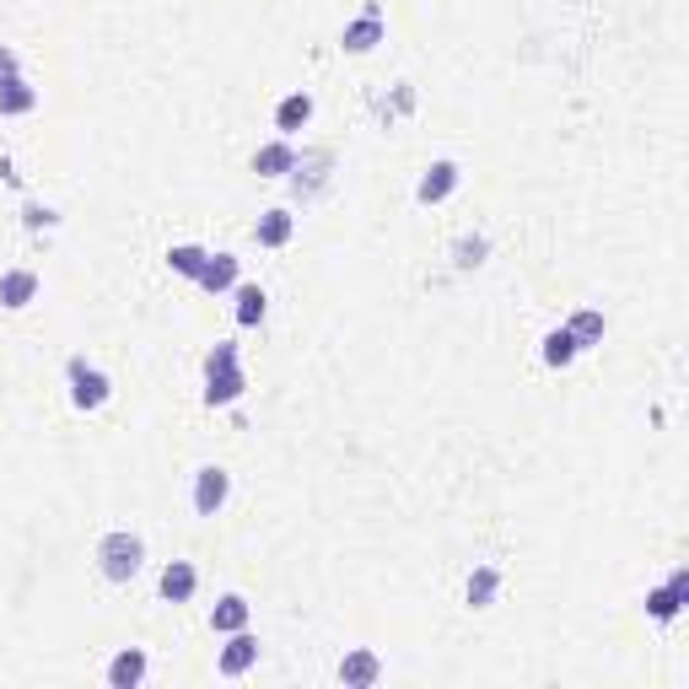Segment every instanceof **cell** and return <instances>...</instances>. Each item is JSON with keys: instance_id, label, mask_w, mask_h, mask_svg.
Segmentation results:
<instances>
[{"instance_id": "obj_10", "label": "cell", "mask_w": 689, "mask_h": 689, "mask_svg": "<svg viewBox=\"0 0 689 689\" xmlns=\"http://www.w3.org/2000/svg\"><path fill=\"white\" fill-rule=\"evenodd\" d=\"M156 592H162V603H189V598L200 592V571H194V560H167L162 576H156Z\"/></svg>"}, {"instance_id": "obj_13", "label": "cell", "mask_w": 689, "mask_h": 689, "mask_svg": "<svg viewBox=\"0 0 689 689\" xmlns=\"http://www.w3.org/2000/svg\"><path fill=\"white\" fill-rule=\"evenodd\" d=\"M38 291H43V280H38V270H5L0 276V307L5 312H22V307H33L38 302Z\"/></svg>"}, {"instance_id": "obj_1", "label": "cell", "mask_w": 689, "mask_h": 689, "mask_svg": "<svg viewBox=\"0 0 689 689\" xmlns=\"http://www.w3.org/2000/svg\"><path fill=\"white\" fill-rule=\"evenodd\" d=\"M248 394V372H243V345L238 340H216L205 350V405L227 410Z\"/></svg>"}, {"instance_id": "obj_3", "label": "cell", "mask_w": 689, "mask_h": 689, "mask_svg": "<svg viewBox=\"0 0 689 689\" xmlns=\"http://www.w3.org/2000/svg\"><path fill=\"white\" fill-rule=\"evenodd\" d=\"M65 383H71V405H76L81 414H98L109 399H114L109 372H103V367H92L87 356H71V361H65Z\"/></svg>"}, {"instance_id": "obj_5", "label": "cell", "mask_w": 689, "mask_h": 689, "mask_svg": "<svg viewBox=\"0 0 689 689\" xmlns=\"http://www.w3.org/2000/svg\"><path fill=\"white\" fill-rule=\"evenodd\" d=\"M227 501H232V474H227L221 463H200V469H194V490H189L194 518H221Z\"/></svg>"}, {"instance_id": "obj_11", "label": "cell", "mask_w": 689, "mask_h": 689, "mask_svg": "<svg viewBox=\"0 0 689 689\" xmlns=\"http://www.w3.org/2000/svg\"><path fill=\"white\" fill-rule=\"evenodd\" d=\"M265 312H270V291L254 285V280H238L232 285V318H238V329H259Z\"/></svg>"}, {"instance_id": "obj_16", "label": "cell", "mask_w": 689, "mask_h": 689, "mask_svg": "<svg viewBox=\"0 0 689 689\" xmlns=\"http://www.w3.org/2000/svg\"><path fill=\"white\" fill-rule=\"evenodd\" d=\"M248 620H254V603H248L243 592H227V598H216V609H210V630H216V636L248 630Z\"/></svg>"}, {"instance_id": "obj_12", "label": "cell", "mask_w": 689, "mask_h": 689, "mask_svg": "<svg viewBox=\"0 0 689 689\" xmlns=\"http://www.w3.org/2000/svg\"><path fill=\"white\" fill-rule=\"evenodd\" d=\"M378 679H383V658L372 647H356V652L340 658V685L345 689H372Z\"/></svg>"}, {"instance_id": "obj_22", "label": "cell", "mask_w": 689, "mask_h": 689, "mask_svg": "<svg viewBox=\"0 0 689 689\" xmlns=\"http://www.w3.org/2000/svg\"><path fill=\"white\" fill-rule=\"evenodd\" d=\"M565 329H571L576 350H592V345H603V312H598V307H582V312H571V318H565Z\"/></svg>"}, {"instance_id": "obj_25", "label": "cell", "mask_w": 689, "mask_h": 689, "mask_svg": "<svg viewBox=\"0 0 689 689\" xmlns=\"http://www.w3.org/2000/svg\"><path fill=\"white\" fill-rule=\"evenodd\" d=\"M485 254H490V238H485V232H469V238L452 243V270H480Z\"/></svg>"}, {"instance_id": "obj_6", "label": "cell", "mask_w": 689, "mask_h": 689, "mask_svg": "<svg viewBox=\"0 0 689 689\" xmlns=\"http://www.w3.org/2000/svg\"><path fill=\"white\" fill-rule=\"evenodd\" d=\"M383 38H388L383 5H378V0H367V5H361V16H356V22H345V33H340V49H345V54H372Z\"/></svg>"}, {"instance_id": "obj_19", "label": "cell", "mask_w": 689, "mask_h": 689, "mask_svg": "<svg viewBox=\"0 0 689 689\" xmlns=\"http://www.w3.org/2000/svg\"><path fill=\"white\" fill-rule=\"evenodd\" d=\"M307 125H312V92H285L276 103V130L291 140L296 130H307Z\"/></svg>"}, {"instance_id": "obj_4", "label": "cell", "mask_w": 689, "mask_h": 689, "mask_svg": "<svg viewBox=\"0 0 689 689\" xmlns=\"http://www.w3.org/2000/svg\"><path fill=\"white\" fill-rule=\"evenodd\" d=\"M291 178V194L307 205V200H318L323 189H329V178H334V151L329 145H318V151H302L296 156V167L285 173Z\"/></svg>"}, {"instance_id": "obj_28", "label": "cell", "mask_w": 689, "mask_h": 689, "mask_svg": "<svg viewBox=\"0 0 689 689\" xmlns=\"http://www.w3.org/2000/svg\"><path fill=\"white\" fill-rule=\"evenodd\" d=\"M0 183H16V167H11V156H0Z\"/></svg>"}, {"instance_id": "obj_2", "label": "cell", "mask_w": 689, "mask_h": 689, "mask_svg": "<svg viewBox=\"0 0 689 689\" xmlns=\"http://www.w3.org/2000/svg\"><path fill=\"white\" fill-rule=\"evenodd\" d=\"M140 565H145V539L130 534V528H109L103 539H98V571L109 576V582H136Z\"/></svg>"}, {"instance_id": "obj_21", "label": "cell", "mask_w": 689, "mask_h": 689, "mask_svg": "<svg viewBox=\"0 0 689 689\" xmlns=\"http://www.w3.org/2000/svg\"><path fill=\"white\" fill-rule=\"evenodd\" d=\"M33 109H38V87H33L27 76H16V81L0 87V119H22V114H33Z\"/></svg>"}, {"instance_id": "obj_7", "label": "cell", "mask_w": 689, "mask_h": 689, "mask_svg": "<svg viewBox=\"0 0 689 689\" xmlns=\"http://www.w3.org/2000/svg\"><path fill=\"white\" fill-rule=\"evenodd\" d=\"M685 603H689V565H674L668 582L647 592V614H652L658 625H674V620L685 614Z\"/></svg>"}, {"instance_id": "obj_26", "label": "cell", "mask_w": 689, "mask_h": 689, "mask_svg": "<svg viewBox=\"0 0 689 689\" xmlns=\"http://www.w3.org/2000/svg\"><path fill=\"white\" fill-rule=\"evenodd\" d=\"M22 227H27V232H54V227H60V210H49V205H38V200H22Z\"/></svg>"}, {"instance_id": "obj_20", "label": "cell", "mask_w": 689, "mask_h": 689, "mask_svg": "<svg viewBox=\"0 0 689 689\" xmlns=\"http://www.w3.org/2000/svg\"><path fill=\"white\" fill-rule=\"evenodd\" d=\"M463 598H469V609H490V603L501 598V571H496V565H474Z\"/></svg>"}, {"instance_id": "obj_8", "label": "cell", "mask_w": 689, "mask_h": 689, "mask_svg": "<svg viewBox=\"0 0 689 689\" xmlns=\"http://www.w3.org/2000/svg\"><path fill=\"white\" fill-rule=\"evenodd\" d=\"M458 183H463V167H458L452 156H442V162H431V167L420 173L414 200H420V205H442V200H452V194H458Z\"/></svg>"}, {"instance_id": "obj_27", "label": "cell", "mask_w": 689, "mask_h": 689, "mask_svg": "<svg viewBox=\"0 0 689 689\" xmlns=\"http://www.w3.org/2000/svg\"><path fill=\"white\" fill-rule=\"evenodd\" d=\"M16 76H22V54H16L11 43H0V87L16 81Z\"/></svg>"}, {"instance_id": "obj_14", "label": "cell", "mask_w": 689, "mask_h": 689, "mask_svg": "<svg viewBox=\"0 0 689 689\" xmlns=\"http://www.w3.org/2000/svg\"><path fill=\"white\" fill-rule=\"evenodd\" d=\"M238 280H243V259H238V254H210V259H205V270L194 276V285H200V291H210V296H227Z\"/></svg>"}, {"instance_id": "obj_23", "label": "cell", "mask_w": 689, "mask_h": 689, "mask_svg": "<svg viewBox=\"0 0 689 689\" xmlns=\"http://www.w3.org/2000/svg\"><path fill=\"white\" fill-rule=\"evenodd\" d=\"M539 356H545V367H554V372H565L582 350H576V340H571V329L560 323V329H550L545 334V345H539Z\"/></svg>"}, {"instance_id": "obj_9", "label": "cell", "mask_w": 689, "mask_h": 689, "mask_svg": "<svg viewBox=\"0 0 689 689\" xmlns=\"http://www.w3.org/2000/svg\"><path fill=\"white\" fill-rule=\"evenodd\" d=\"M254 663H259V636H254V630H232L227 647H221V658H216L221 679H243Z\"/></svg>"}, {"instance_id": "obj_18", "label": "cell", "mask_w": 689, "mask_h": 689, "mask_svg": "<svg viewBox=\"0 0 689 689\" xmlns=\"http://www.w3.org/2000/svg\"><path fill=\"white\" fill-rule=\"evenodd\" d=\"M291 167H296V145H291L285 136L265 140V145L254 151V173H259V178H285Z\"/></svg>"}, {"instance_id": "obj_15", "label": "cell", "mask_w": 689, "mask_h": 689, "mask_svg": "<svg viewBox=\"0 0 689 689\" xmlns=\"http://www.w3.org/2000/svg\"><path fill=\"white\" fill-rule=\"evenodd\" d=\"M145 668H151V658H145V647H125V652H114V663H109V689H140L145 685Z\"/></svg>"}, {"instance_id": "obj_24", "label": "cell", "mask_w": 689, "mask_h": 689, "mask_svg": "<svg viewBox=\"0 0 689 689\" xmlns=\"http://www.w3.org/2000/svg\"><path fill=\"white\" fill-rule=\"evenodd\" d=\"M205 259H210V248H200V243H173L167 248V270L183 280H194L200 270H205Z\"/></svg>"}, {"instance_id": "obj_17", "label": "cell", "mask_w": 689, "mask_h": 689, "mask_svg": "<svg viewBox=\"0 0 689 689\" xmlns=\"http://www.w3.org/2000/svg\"><path fill=\"white\" fill-rule=\"evenodd\" d=\"M291 238H296V216H291L285 205L265 210V216L254 221V243H259V248H285Z\"/></svg>"}]
</instances>
